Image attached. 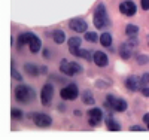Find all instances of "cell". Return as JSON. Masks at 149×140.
<instances>
[{
	"label": "cell",
	"mask_w": 149,
	"mask_h": 140,
	"mask_svg": "<svg viewBox=\"0 0 149 140\" xmlns=\"http://www.w3.org/2000/svg\"><path fill=\"white\" fill-rule=\"evenodd\" d=\"M130 131H145V128H143V127H140V125H131L130 127Z\"/></svg>",
	"instance_id": "30"
},
{
	"label": "cell",
	"mask_w": 149,
	"mask_h": 140,
	"mask_svg": "<svg viewBox=\"0 0 149 140\" xmlns=\"http://www.w3.org/2000/svg\"><path fill=\"white\" fill-rule=\"evenodd\" d=\"M140 81H142V85H143V86H145V85H149V73H148V72L142 75Z\"/></svg>",
	"instance_id": "26"
},
{
	"label": "cell",
	"mask_w": 149,
	"mask_h": 140,
	"mask_svg": "<svg viewBox=\"0 0 149 140\" xmlns=\"http://www.w3.org/2000/svg\"><path fill=\"white\" fill-rule=\"evenodd\" d=\"M93 22H94V27L98 29V30H103L106 27L110 25V18L107 15V10H106V6L103 3H98L95 10H94V18H93Z\"/></svg>",
	"instance_id": "1"
},
{
	"label": "cell",
	"mask_w": 149,
	"mask_h": 140,
	"mask_svg": "<svg viewBox=\"0 0 149 140\" xmlns=\"http://www.w3.org/2000/svg\"><path fill=\"white\" fill-rule=\"evenodd\" d=\"M93 61L94 64L98 66V67H106L109 64V58L104 52H102V51H95V52L93 54Z\"/></svg>",
	"instance_id": "13"
},
{
	"label": "cell",
	"mask_w": 149,
	"mask_h": 140,
	"mask_svg": "<svg viewBox=\"0 0 149 140\" xmlns=\"http://www.w3.org/2000/svg\"><path fill=\"white\" fill-rule=\"evenodd\" d=\"M102 119H103V112H102V109L94 107V109H90V110H88V124H90L91 127L100 125Z\"/></svg>",
	"instance_id": "9"
},
{
	"label": "cell",
	"mask_w": 149,
	"mask_h": 140,
	"mask_svg": "<svg viewBox=\"0 0 149 140\" xmlns=\"http://www.w3.org/2000/svg\"><path fill=\"white\" fill-rule=\"evenodd\" d=\"M24 70H26L30 76H37L40 72V69L37 67L36 64H33V63H27V64H24Z\"/></svg>",
	"instance_id": "19"
},
{
	"label": "cell",
	"mask_w": 149,
	"mask_h": 140,
	"mask_svg": "<svg viewBox=\"0 0 149 140\" xmlns=\"http://www.w3.org/2000/svg\"><path fill=\"white\" fill-rule=\"evenodd\" d=\"M85 39L91 43H95L100 39V36H97V33H94V31H85Z\"/></svg>",
	"instance_id": "23"
},
{
	"label": "cell",
	"mask_w": 149,
	"mask_h": 140,
	"mask_svg": "<svg viewBox=\"0 0 149 140\" xmlns=\"http://www.w3.org/2000/svg\"><path fill=\"white\" fill-rule=\"evenodd\" d=\"M69 29L73 30L74 33H85L88 29V24L84 18H72L69 21Z\"/></svg>",
	"instance_id": "8"
},
{
	"label": "cell",
	"mask_w": 149,
	"mask_h": 140,
	"mask_svg": "<svg viewBox=\"0 0 149 140\" xmlns=\"http://www.w3.org/2000/svg\"><path fill=\"white\" fill-rule=\"evenodd\" d=\"M43 57L45 58H49V51L48 49H43Z\"/></svg>",
	"instance_id": "34"
},
{
	"label": "cell",
	"mask_w": 149,
	"mask_h": 140,
	"mask_svg": "<svg viewBox=\"0 0 149 140\" xmlns=\"http://www.w3.org/2000/svg\"><path fill=\"white\" fill-rule=\"evenodd\" d=\"M142 94L145 95V97H149V88L145 85V86H142Z\"/></svg>",
	"instance_id": "31"
},
{
	"label": "cell",
	"mask_w": 149,
	"mask_h": 140,
	"mask_svg": "<svg viewBox=\"0 0 149 140\" xmlns=\"http://www.w3.org/2000/svg\"><path fill=\"white\" fill-rule=\"evenodd\" d=\"M40 72H42L43 75H46V73H48V69H46V67L43 66V67H40Z\"/></svg>",
	"instance_id": "35"
},
{
	"label": "cell",
	"mask_w": 149,
	"mask_h": 140,
	"mask_svg": "<svg viewBox=\"0 0 149 140\" xmlns=\"http://www.w3.org/2000/svg\"><path fill=\"white\" fill-rule=\"evenodd\" d=\"M107 130H109V131H121V125H119V122H116L115 119L107 118Z\"/></svg>",
	"instance_id": "20"
},
{
	"label": "cell",
	"mask_w": 149,
	"mask_h": 140,
	"mask_svg": "<svg viewBox=\"0 0 149 140\" xmlns=\"http://www.w3.org/2000/svg\"><path fill=\"white\" fill-rule=\"evenodd\" d=\"M58 110H60V112H64V110H66V106H64V104H58Z\"/></svg>",
	"instance_id": "33"
},
{
	"label": "cell",
	"mask_w": 149,
	"mask_h": 140,
	"mask_svg": "<svg viewBox=\"0 0 149 140\" xmlns=\"http://www.w3.org/2000/svg\"><path fill=\"white\" fill-rule=\"evenodd\" d=\"M119 12L125 17H134L136 12H137V6L133 0H125V2L119 3Z\"/></svg>",
	"instance_id": "7"
},
{
	"label": "cell",
	"mask_w": 149,
	"mask_h": 140,
	"mask_svg": "<svg viewBox=\"0 0 149 140\" xmlns=\"http://www.w3.org/2000/svg\"><path fill=\"white\" fill-rule=\"evenodd\" d=\"M12 76H14V78H15L17 81H19V82L22 81V76H21V75H19V73H18L15 69H12Z\"/></svg>",
	"instance_id": "29"
},
{
	"label": "cell",
	"mask_w": 149,
	"mask_h": 140,
	"mask_svg": "<svg viewBox=\"0 0 149 140\" xmlns=\"http://www.w3.org/2000/svg\"><path fill=\"white\" fill-rule=\"evenodd\" d=\"M98 42L102 43V46L109 48V46H112V42H113V39H112V34H110V33L104 31V33L100 34V39H98Z\"/></svg>",
	"instance_id": "17"
},
{
	"label": "cell",
	"mask_w": 149,
	"mask_h": 140,
	"mask_svg": "<svg viewBox=\"0 0 149 140\" xmlns=\"http://www.w3.org/2000/svg\"><path fill=\"white\" fill-rule=\"evenodd\" d=\"M140 6L143 10H149V0H140Z\"/></svg>",
	"instance_id": "28"
},
{
	"label": "cell",
	"mask_w": 149,
	"mask_h": 140,
	"mask_svg": "<svg viewBox=\"0 0 149 140\" xmlns=\"http://www.w3.org/2000/svg\"><path fill=\"white\" fill-rule=\"evenodd\" d=\"M106 106H110V109H113L116 112H125L128 104L125 100H122L119 97H115V95H106Z\"/></svg>",
	"instance_id": "4"
},
{
	"label": "cell",
	"mask_w": 149,
	"mask_h": 140,
	"mask_svg": "<svg viewBox=\"0 0 149 140\" xmlns=\"http://www.w3.org/2000/svg\"><path fill=\"white\" fill-rule=\"evenodd\" d=\"M10 115H12V118H17V119H19V118H22V112H21L19 109H12Z\"/></svg>",
	"instance_id": "25"
},
{
	"label": "cell",
	"mask_w": 149,
	"mask_h": 140,
	"mask_svg": "<svg viewBox=\"0 0 149 140\" xmlns=\"http://www.w3.org/2000/svg\"><path fill=\"white\" fill-rule=\"evenodd\" d=\"M60 72L66 75V76H74V75H79L84 72L82 66L78 64V63H70L69 60L63 58L60 63Z\"/></svg>",
	"instance_id": "3"
},
{
	"label": "cell",
	"mask_w": 149,
	"mask_h": 140,
	"mask_svg": "<svg viewBox=\"0 0 149 140\" xmlns=\"http://www.w3.org/2000/svg\"><path fill=\"white\" fill-rule=\"evenodd\" d=\"M133 46L128 43V42H125V43H122L121 45V51H119V55L124 58V60H130L131 57H133Z\"/></svg>",
	"instance_id": "14"
},
{
	"label": "cell",
	"mask_w": 149,
	"mask_h": 140,
	"mask_svg": "<svg viewBox=\"0 0 149 140\" xmlns=\"http://www.w3.org/2000/svg\"><path fill=\"white\" fill-rule=\"evenodd\" d=\"M137 33H139V25L128 24L127 27H125V34H127V36H136Z\"/></svg>",
	"instance_id": "21"
},
{
	"label": "cell",
	"mask_w": 149,
	"mask_h": 140,
	"mask_svg": "<svg viewBox=\"0 0 149 140\" xmlns=\"http://www.w3.org/2000/svg\"><path fill=\"white\" fill-rule=\"evenodd\" d=\"M81 97H82V103L86 104V106H93V104L95 103V98H94L93 93L88 91V90H85V91L81 94Z\"/></svg>",
	"instance_id": "15"
},
{
	"label": "cell",
	"mask_w": 149,
	"mask_h": 140,
	"mask_svg": "<svg viewBox=\"0 0 149 140\" xmlns=\"http://www.w3.org/2000/svg\"><path fill=\"white\" fill-rule=\"evenodd\" d=\"M136 61H137L139 66H145V64H148V63H149V57L145 55V54H140V55L136 57Z\"/></svg>",
	"instance_id": "24"
},
{
	"label": "cell",
	"mask_w": 149,
	"mask_h": 140,
	"mask_svg": "<svg viewBox=\"0 0 149 140\" xmlns=\"http://www.w3.org/2000/svg\"><path fill=\"white\" fill-rule=\"evenodd\" d=\"M125 86L128 88L130 91H139V90H142V81H140V78H137V76H134V75H131V76H128V78L125 79Z\"/></svg>",
	"instance_id": "11"
},
{
	"label": "cell",
	"mask_w": 149,
	"mask_h": 140,
	"mask_svg": "<svg viewBox=\"0 0 149 140\" xmlns=\"http://www.w3.org/2000/svg\"><path fill=\"white\" fill-rule=\"evenodd\" d=\"M29 48H30L31 54H37L42 48V40L31 31H30V37H29Z\"/></svg>",
	"instance_id": "12"
},
{
	"label": "cell",
	"mask_w": 149,
	"mask_h": 140,
	"mask_svg": "<svg viewBox=\"0 0 149 140\" xmlns=\"http://www.w3.org/2000/svg\"><path fill=\"white\" fill-rule=\"evenodd\" d=\"M81 37H76V36H73L69 39V49H76L81 46Z\"/></svg>",
	"instance_id": "22"
},
{
	"label": "cell",
	"mask_w": 149,
	"mask_h": 140,
	"mask_svg": "<svg viewBox=\"0 0 149 140\" xmlns=\"http://www.w3.org/2000/svg\"><path fill=\"white\" fill-rule=\"evenodd\" d=\"M128 43L134 48L136 45H137L139 43V40H137V37H136V36H130V39H128Z\"/></svg>",
	"instance_id": "27"
},
{
	"label": "cell",
	"mask_w": 149,
	"mask_h": 140,
	"mask_svg": "<svg viewBox=\"0 0 149 140\" xmlns=\"http://www.w3.org/2000/svg\"><path fill=\"white\" fill-rule=\"evenodd\" d=\"M54 97V85L52 84H45L40 90V101L43 106H49Z\"/></svg>",
	"instance_id": "5"
},
{
	"label": "cell",
	"mask_w": 149,
	"mask_h": 140,
	"mask_svg": "<svg viewBox=\"0 0 149 140\" xmlns=\"http://www.w3.org/2000/svg\"><path fill=\"white\" fill-rule=\"evenodd\" d=\"M34 97H36V93L27 85H18L15 88V98L22 104H27L30 101H33Z\"/></svg>",
	"instance_id": "2"
},
{
	"label": "cell",
	"mask_w": 149,
	"mask_h": 140,
	"mask_svg": "<svg viewBox=\"0 0 149 140\" xmlns=\"http://www.w3.org/2000/svg\"><path fill=\"white\" fill-rule=\"evenodd\" d=\"M33 121L37 127H40V128H46L52 124V118L46 115V113H33Z\"/></svg>",
	"instance_id": "10"
},
{
	"label": "cell",
	"mask_w": 149,
	"mask_h": 140,
	"mask_svg": "<svg viewBox=\"0 0 149 140\" xmlns=\"http://www.w3.org/2000/svg\"><path fill=\"white\" fill-rule=\"evenodd\" d=\"M29 37H30V31H26V33H21L18 37H17V48L21 49L24 45L29 43Z\"/></svg>",
	"instance_id": "18"
},
{
	"label": "cell",
	"mask_w": 149,
	"mask_h": 140,
	"mask_svg": "<svg viewBox=\"0 0 149 140\" xmlns=\"http://www.w3.org/2000/svg\"><path fill=\"white\" fill-rule=\"evenodd\" d=\"M143 121L148 124L149 122V113H145V115H143Z\"/></svg>",
	"instance_id": "32"
},
{
	"label": "cell",
	"mask_w": 149,
	"mask_h": 140,
	"mask_svg": "<svg viewBox=\"0 0 149 140\" xmlns=\"http://www.w3.org/2000/svg\"><path fill=\"white\" fill-rule=\"evenodd\" d=\"M60 95L63 100H74V98H78L79 95V90H78V85H74V84H69L67 86L64 88H61V91H60Z\"/></svg>",
	"instance_id": "6"
},
{
	"label": "cell",
	"mask_w": 149,
	"mask_h": 140,
	"mask_svg": "<svg viewBox=\"0 0 149 140\" xmlns=\"http://www.w3.org/2000/svg\"><path fill=\"white\" fill-rule=\"evenodd\" d=\"M52 40L57 43V45H61L66 42V33L63 30H54L52 31Z\"/></svg>",
	"instance_id": "16"
},
{
	"label": "cell",
	"mask_w": 149,
	"mask_h": 140,
	"mask_svg": "<svg viewBox=\"0 0 149 140\" xmlns=\"http://www.w3.org/2000/svg\"><path fill=\"white\" fill-rule=\"evenodd\" d=\"M146 128H148V130H149V122H148V125H146Z\"/></svg>",
	"instance_id": "36"
}]
</instances>
